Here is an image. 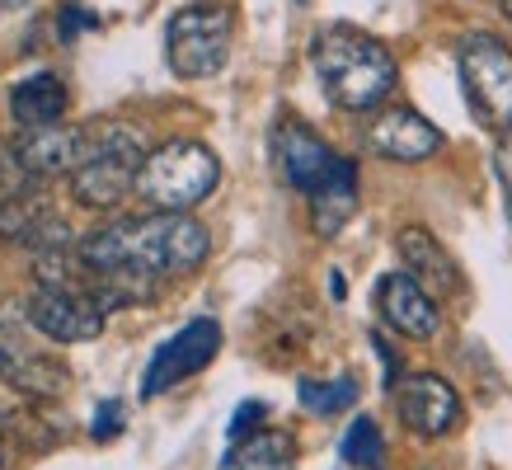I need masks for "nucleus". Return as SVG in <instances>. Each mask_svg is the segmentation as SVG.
<instances>
[{"mask_svg":"<svg viewBox=\"0 0 512 470\" xmlns=\"http://www.w3.org/2000/svg\"><path fill=\"white\" fill-rule=\"evenodd\" d=\"M212 235L188 212H151L99 226L76 245L85 264V297L99 311L137 306L160 292L165 278H184L207 259Z\"/></svg>","mask_w":512,"mask_h":470,"instance_id":"nucleus-1","label":"nucleus"},{"mask_svg":"<svg viewBox=\"0 0 512 470\" xmlns=\"http://www.w3.org/2000/svg\"><path fill=\"white\" fill-rule=\"evenodd\" d=\"M311 62L334 109L367 113L395 90V57L386 52V43H376L372 33L343 29V24L325 29L311 47Z\"/></svg>","mask_w":512,"mask_h":470,"instance_id":"nucleus-2","label":"nucleus"},{"mask_svg":"<svg viewBox=\"0 0 512 470\" xmlns=\"http://www.w3.org/2000/svg\"><path fill=\"white\" fill-rule=\"evenodd\" d=\"M221 184V160L202 141H165L146 151L137 170V198L151 203V212H193L202 198H212Z\"/></svg>","mask_w":512,"mask_h":470,"instance_id":"nucleus-3","label":"nucleus"},{"mask_svg":"<svg viewBox=\"0 0 512 470\" xmlns=\"http://www.w3.org/2000/svg\"><path fill=\"white\" fill-rule=\"evenodd\" d=\"M146 151L132 127L99 123L85 127V160L71 170V193L85 207H118L137 184Z\"/></svg>","mask_w":512,"mask_h":470,"instance_id":"nucleus-4","label":"nucleus"},{"mask_svg":"<svg viewBox=\"0 0 512 470\" xmlns=\"http://www.w3.org/2000/svg\"><path fill=\"white\" fill-rule=\"evenodd\" d=\"M231 10L226 5H184L179 15L170 19L165 29V57H170V71L184 80H202L217 76L226 57H231Z\"/></svg>","mask_w":512,"mask_h":470,"instance_id":"nucleus-5","label":"nucleus"},{"mask_svg":"<svg viewBox=\"0 0 512 470\" xmlns=\"http://www.w3.org/2000/svg\"><path fill=\"white\" fill-rule=\"evenodd\" d=\"M461 90L470 113L489 132L512 127V47L494 33H470L461 43Z\"/></svg>","mask_w":512,"mask_h":470,"instance_id":"nucleus-6","label":"nucleus"},{"mask_svg":"<svg viewBox=\"0 0 512 470\" xmlns=\"http://www.w3.org/2000/svg\"><path fill=\"white\" fill-rule=\"evenodd\" d=\"M273 156H278V170L282 179L296 188V193H320L339 179L343 170H353V160H343L329 141H320L306 123L296 118H282L278 132H273Z\"/></svg>","mask_w":512,"mask_h":470,"instance_id":"nucleus-7","label":"nucleus"},{"mask_svg":"<svg viewBox=\"0 0 512 470\" xmlns=\"http://www.w3.org/2000/svg\"><path fill=\"white\" fill-rule=\"evenodd\" d=\"M221 348V325L217 320H188L174 339H165V344L156 348V358H151V367H146V376H141V395L146 400H156V395L174 391L179 381H188L193 372H202L207 362L217 358Z\"/></svg>","mask_w":512,"mask_h":470,"instance_id":"nucleus-8","label":"nucleus"},{"mask_svg":"<svg viewBox=\"0 0 512 470\" xmlns=\"http://www.w3.org/2000/svg\"><path fill=\"white\" fill-rule=\"evenodd\" d=\"M29 325L57 344H90L104 334V311L85 292L71 287H38L29 297Z\"/></svg>","mask_w":512,"mask_h":470,"instance_id":"nucleus-9","label":"nucleus"},{"mask_svg":"<svg viewBox=\"0 0 512 470\" xmlns=\"http://www.w3.org/2000/svg\"><path fill=\"white\" fill-rule=\"evenodd\" d=\"M390 395H395V409H400V419L409 423V433H419V438H442V433H451L456 419H461L456 391L433 372L404 376V381L390 386Z\"/></svg>","mask_w":512,"mask_h":470,"instance_id":"nucleus-10","label":"nucleus"},{"mask_svg":"<svg viewBox=\"0 0 512 470\" xmlns=\"http://www.w3.org/2000/svg\"><path fill=\"white\" fill-rule=\"evenodd\" d=\"M85 160V127H66V123H47V127H29L15 141V170L33 184L71 174Z\"/></svg>","mask_w":512,"mask_h":470,"instance_id":"nucleus-11","label":"nucleus"},{"mask_svg":"<svg viewBox=\"0 0 512 470\" xmlns=\"http://www.w3.org/2000/svg\"><path fill=\"white\" fill-rule=\"evenodd\" d=\"M367 146H372L381 160H395V165H419L442 146V132H437L423 113L414 109H381L367 127Z\"/></svg>","mask_w":512,"mask_h":470,"instance_id":"nucleus-12","label":"nucleus"},{"mask_svg":"<svg viewBox=\"0 0 512 470\" xmlns=\"http://www.w3.org/2000/svg\"><path fill=\"white\" fill-rule=\"evenodd\" d=\"M376 311L404 339H433L437 329H442L437 301L409 273H386V278L376 282Z\"/></svg>","mask_w":512,"mask_h":470,"instance_id":"nucleus-13","label":"nucleus"},{"mask_svg":"<svg viewBox=\"0 0 512 470\" xmlns=\"http://www.w3.org/2000/svg\"><path fill=\"white\" fill-rule=\"evenodd\" d=\"M0 240H15V245H29L43 254L71 245V231L62 217H52L47 198H38L33 188H19L10 198H0Z\"/></svg>","mask_w":512,"mask_h":470,"instance_id":"nucleus-14","label":"nucleus"},{"mask_svg":"<svg viewBox=\"0 0 512 470\" xmlns=\"http://www.w3.org/2000/svg\"><path fill=\"white\" fill-rule=\"evenodd\" d=\"M400 259H404V273L419 282L433 301L442 297V292H461V268H456V259H451L447 245H442L433 231L404 226L400 231Z\"/></svg>","mask_w":512,"mask_h":470,"instance_id":"nucleus-15","label":"nucleus"},{"mask_svg":"<svg viewBox=\"0 0 512 470\" xmlns=\"http://www.w3.org/2000/svg\"><path fill=\"white\" fill-rule=\"evenodd\" d=\"M10 113H15V123L29 132V127H47V123H62L66 113V85L62 76H29L19 80L15 90H10Z\"/></svg>","mask_w":512,"mask_h":470,"instance_id":"nucleus-16","label":"nucleus"},{"mask_svg":"<svg viewBox=\"0 0 512 470\" xmlns=\"http://www.w3.org/2000/svg\"><path fill=\"white\" fill-rule=\"evenodd\" d=\"M296 466V438L282 428H254L226 452L221 470H292Z\"/></svg>","mask_w":512,"mask_h":470,"instance_id":"nucleus-17","label":"nucleus"},{"mask_svg":"<svg viewBox=\"0 0 512 470\" xmlns=\"http://www.w3.org/2000/svg\"><path fill=\"white\" fill-rule=\"evenodd\" d=\"M353 212H357V165L353 170H343L329 188L311 193V226H315V235H320V240H334V235L353 221Z\"/></svg>","mask_w":512,"mask_h":470,"instance_id":"nucleus-18","label":"nucleus"},{"mask_svg":"<svg viewBox=\"0 0 512 470\" xmlns=\"http://www.w3.org/2000/svg\"><path fill=\"white\" fill-rule=\"evenodd\" d=\"M339 456L348 461V466H357V470H381V461H386V438H381L376 419L357 414V419L348 423L343 442H339Z\"/></svg>","mask_w":512,"mask_h":470,"instance_id":"nucleus-19","label":"nucleus"},{"mask_svg":"<svg viewBox=\"0 0 512 470\" xmlns=\"http://www.w3.org/2000/svg\"><path fill=\"white\" fill-rule=\"evenodd\" d=\"M301 395V405L311 409V414H339L357 400V381L353 376H339V381H301L296 386Z\"/></svg>","mask_w":512,"mask_h":470,"instance_id":"nucleus-20","label":"nucleus"},{"mask_svg":"<svg viewBox=\"0 0 512 470\" xmlns=\"http://www.w3.org/2000/svg\"><path fill=\"white\" fill-rule=\"evenodd\" d=\"M15 386L19 391H33V395H57L66 391V372L57 367V362H19L15 367Z\"/></svg>","mask_w":512,"mask_h":470,"instance_id":"nucleus-21","label":"nucleus"},{"mask_svg":"<svg viewBox=\"0 0 512 470\" xmlns=\"http://www.w3.org/2000/svg\"><path fill=\"white\" fill-rule=\"evenodd\" d=\"M259 419H268V405H264V400H245V405L231 414V423H226V438H231V442L249 438V433L259 428Z\"/></svg>","mask_w":512,"mask_h":470,"instance_id":"nucleus-22","label":"nucleus"},{"mask_svg":"<svg viewBox=\"0 0 512 470\" xmlns=\"http://www.w3.org/2000/svg\"><path fill=\"white\" fill-rule=\"evenodd\" d=\"M123 433V405L118 400H104V405L94 409V423H90V438L94 442H109Z\"/></svg>","mask_w":512,"mask_h":470,"instance_id":"nucleus-23","label":"nucleus"},{"mask_svg":"<svg viewBox=\"0 0 512 470\" xmlns=\"http://www.w3.org/2000/svg\"><path fill=\"white\" fill-rule=\"evenodd\" d=\"M80 29H94V15H85L80 5H66V10H62V38L71 43Z\"/></svg>","mask_w":512,"mask_h":470,"instance_id":"nucleus-24","label":"nucleus"},{"mask_svg":"<svg viewBox=\"0 0 512 470\" xmlns=\"http://www.w3.org/2000/svg\"><path fill=\"white\" fill-rule=\"evenodd\" d=\"M494 165H498V179L512 188V127L503 132V146H498V156H494Z\"/></svg>","mask_w":512,"mask_h":470,"instance_id":"nucleus-25","label":"nucleus"},{"mask_svg":"<svg viewBox=\"0 0 512 470\" xmlns=\"http://www.w3.org/2000/svg\"><path fill=\"white\" fill-rule=\"evenodd\" d=\"M372 348H376V358L386 362V381H390V386H395V376H400V358L390 353V344H386V339H381V334H372Z\"/></svg>","mask_w":512,"mask_h":470,"instance_id":"nucleus-26","label":"nucleus"},{"mask_svg":"<svg viewBox=\"0 0 512 470\" xmlns=\"http://www.w3.org/2000/svg\"><path fill=\"white\" fill-rule=\"evenodd\" d=\"M5 367H10V358H5V348H0V372H5Z\"/></svg>","mask_w":512,"mask_h":470,"instance_id":"nucleus-27","label":"nucleus"},{"mask_svg":"<svg viewBox=\"0 0 512 470\" xmlns=\"http://www.w3.org/2000/svg\"><path fill=\"white\" fill-rule=\"evenodd\" d=\"M503 10H508V19H512V0H503Z\"/></svg>","mask_w":512,"mask_h":470,"instance_id":"nucleus-28","label":"nucleus"},{"mask_svg":"<svg viewBox=\"0 0 512 470\" xmlns=\"http://www.w3.org/2000/svg\"><path fill=\"white\" fill-rule=\"evenodd\" d=\"M508 217H512V188H508Z\"/></svg>","mask_w":512,"mask_h":470,"instance_id":"nucleus-29","label":"nucleus"},{"mask_svg":"<svg viewBox=\"0 0 512 470\" xmlns=\"http://www.w3.org/2000/svg\"><path fill=\"white\" fill-rule=\"evenodd\" d=\"M0 466H5V447H0Z\"/></svg>","mask_w":512,"mask_h":470,"instance_id":"nucleus-30","label":"nucleus"}]
</instances>
